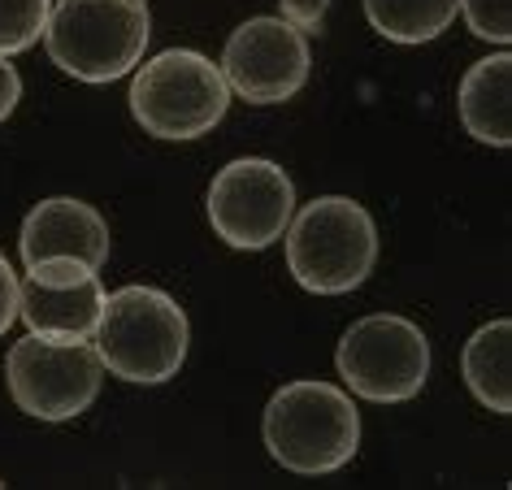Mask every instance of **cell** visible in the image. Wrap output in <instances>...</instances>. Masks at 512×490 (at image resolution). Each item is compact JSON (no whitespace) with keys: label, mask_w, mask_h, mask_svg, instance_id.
<instances>
[{"label":"cell","mask_w":512,"mask_h":490,"mask_svg":"<svg viewBox=\"0 0 512 490\" xmlns=\"http://www.w3.org/2000/svg\"><path fill=\"white\" fill-rule=\"evenodd\" d=\"M512 321H486L469 334L465 352H460V373H465V386L473 391L482 408L508 417L512 412Z\"/></svg>","instance_id":"4fadbf2b"},{"label":"cell","mask_w":512,"mask_h":490,"mask_svg":"<svg viewBox=\"0 0 512 490\" xmlns=\"http://www.w3.org/2000/svg\"><path fill=\"white\" fill-rule=\"evenodd\" d=\"M309 35L283 18H248L230 31L222 79L248 105H283L309 83Z\"/></svg>","instance_id":"9c48e42d"},{"label":"cell","mask_w":512,"mask_h":490,"mask_svg":"<svg viewBox=\"0 0 512 490\" xmlns=\"http://www.w3.org/2000/svg\"><path fill=\"white\" fill-rule=\"evenodd\" d=\"M365 18L391 44H430L452 27L460 0H361Z\"/></svg>","instance_id":"5bb4252c"},{"label":"cell","mask_w":512,"mask_h":490,"mask_svg":"<svg viewBox=\"0 0 512 490\" xmlns=\"http://www.w3.org/2000/svg\"><path fill=\"white\" fill-rule=\"evenodd\" d=\"M469 31L486 44H508L512 40V0H460Z\"/></svg>","instance_id":"2e32d148"},{"label":"cell","mask_w":512,"mask_h":490,"mask_svg":"<svg viewBox=\"0 0 512 490\" xmlns=\"http://www.w3.org/2000/svg\"><path fill=\"white\" fill-rule=\"evenodd\" d=\"M92 347L113 378L157 386L178 378L191 347V326L174 295L131 282V287L105 295Z\"/></svg>","instance_id":"6da1fadb"},{"label":"cell","mask_w":512,"mask_h":490,"mask_svg":"<svg viewBox=\"0 0 512 490\" xmlns=\"http://www.w3.org/2000/svg\"><path fill=\"white\" fill-rule=\"evenodd\" d=\"M131 118L152 139H200L230 109L222 66L196 48H165L131 70Z\"/></svg>","instance_id":"5b68a950"},{"label":"cell","mask_w":512,"mask_h":490,"mask_svg":"<svg viewBox=\"0 0 512 490\" xmlns=\"http://www.w3.org/2000/svg\"><path fill=\"white\" fill-rule=\"evenodd\" d=\"M14 321H18V274L9 265V256L0 252V339H5V330Z\"/></svg>","instance_id":"ac0fdd59"},{"label":"cell","mask_w":512,"mask_h":490,"mask_svg":"<svg viewBox=\"0 0 512 490\" xmlns=\"http://www.w3.org/2000/svg\"><path fill=\"white\" fill-rule=\"evenodd\" d=\"M109 222L87 200L74 196H48L27 213L18 235L22 265L48 261V256H74V261L100 269L109 261Z\"/></svg>","instance_id":"30bf717a"},{"label":"cell","mask_w":512,"mask_h":490,"mask_svg":"<svg viewBox=\"0 0 512 490\" xmlns=\"http://www.w3.org/2000/svg\"><path fill=\"white\" fill-rule=\"evenodd\" d=\"M18 100H22V79H18V70L9 66V57H0V122L18 109Z\"/></svg>","instance_id":"d6986e66"},{"label":"cell","mask_w":512,"mask_h":490,"mask_svg":"<svg viewBox=\"0 0 512 490\" xmlns=\"http://www.w3.org/2000/svg\"><path fill=\"white\" fill-rule=\"evenodd\" d=\"M148 40V0H57L44 27L53 66L92 87L126 79L144 61Z\"/></svg>","instance_id":"3957f363"},{"label":"cell","mask_w":512,"mask_h":490,"mask_svg":"<svg viewBox=\"0 0 512 490\" xmlns=\"http://www.w3.org/2000/svg\"><path fill=\"white\" fill-rule=\"evenodd\" d=\"M53 0H0V57H18L40 40Z\"/></svg>","instance_id":"9a60e30c"},{"label":"cell","mask_w":512,"mask_h":490,"mask_svg":"<svg viewBox=\"0 0 512 490\" xmlns=\"http://www.w3.org/2000/svg\"><path fill=\"white\" fill-rule=\"evenodd\" d=\"M100 308H105V287L100 274H87L66 287H44V282H18V317L31 334L53 343H92Z\"/></svg>","instance_id":"8fae6325"},{"label":"cell","mask_w":512,"mask_h":490,"mask_svg":"<svg viewBox=\"0 0 512 490\" xmlns=\"http://www.w3.org/2000/svg\"><path fill=\"white\" fill-rule=\"evenodd\" d=\"M287 269L313 295H348L378 265V226L352 196H317L291 213Z\"/></svg>","instance_id":"277c9868"},{"label":"cell","mask_w":512,"mask_h":490,"mask_svg":"<svg viewBox=\"0 0 512 490\" xmlns=\"http://www.w3.org/2000/svg\"><path fill=\"white\" fill-rule=\"evenodd\" d=\"M335 369L369 404H408L430 378V339L400 313L361 317L339 339Z\"/></svg>","instance_id":"8992f818"},{"label":"cell","mask_w":512,"mask_h":490,"mask_svg":"<svg viewBox=\"0 0 512 490\" xmlns=\"http://www.w3.org/2000/svg\"><path fill=\"white\" fill-rule=\"evenodd\" d=\"M261 434L270 456L287 473L317 477L343 469L356 456V447H361V412H356L352 395L339 391L335 382L300 378L278 386L270 395Z\"/></svg>","instance_id":"7a4b0ae2"},{"label":"cell","mask_w":512,"mask_h":490,"mask_svg":"<svg viewBox=\"0 0 512 490\" xmlns=\"http://www.w3.org/2000/svg\"><path fill=\"white\" fill-rule=\"evenodd\" d=\"M508 87H512V57L508 53L473 61V66L465 70V79H460V92H456L460 126L486 148H508L512 144Z\"/></svg>","instance_id":"7c38bea8"},{"label":"cell","mask_w":512,"mask_h":490,"mask_svg":"<svg viewBox=\"0 0 512 490\" xmlns=\"http://www.w3.org/2000/svg\"><path fill=\"white\" fill-rule=\"evenodd\" d=\"M5 382L14 404L35 421H74L96 404L105 365L92 343H53L27 334L9 347Z\"/></svg>","instance_id":"ba28073f"},{"label":"cell","mask_w":512,"mask_h":490,"mask_svg":"<svg viewBox=\"0 0 512 490\" xmlns=\"http://www.w3.org/2000/svg\"><path fill=\"white\" fill-rule=\"evenodd\" d=\"M283 5V22H291L300 35L322 31V22L330 14V0H278Z\"/></svg>","instance_id":"e0dca14e"},{"label":"cell","mask_w":512,"mask_h":490,"mask_svg":"<svg viewBox=\"0 0 512 490\" xmlns=\"http://www.w3.org/2000/svg\"><path fill=\"white\" fill-rule=\"evenodd\" d=\"M213 235L235 252H265L278 243L296 213V183L283 165L265 157H239L222 165L204 196Z\"/></svg>","instance_id":"52a82bcc"}]
</instances>
